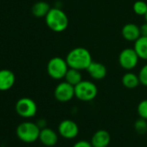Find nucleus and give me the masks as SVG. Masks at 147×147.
Listing matches in <instances>:
<instances>
[{"label":"nucleus","instance_id":"nucleus-1","mask_svg":"<svg viewBox=\"0 0 147 147\" xmlns=\"http://www.w3.org/2000/svg\"><path fill=\"white\" fill-rule=\"evenodd\" d=\"M67 65L71 68L84 70L88 67L93 61L91 53L85 48L77 47L68 52L66 57Z\"/></svg>","mask_w":147,"mask_h":147},{"label":"nucleus","instance_id":"nucleus-2","mask_svg":"<svg viewBox=\"0 0 147 147\" xmlns=\"http://www.w3.org/2000/svg\"><path fill=\"white\" fill-rule=\"evenodd\" d=\"M47 26L55 32H62L68 26V18L66 13L59 8H51L45 17Z\"/></svg>","mask_w":147,"mask_h":147},{"label":"nucleus","instance_id":"nucleus-3","mask_svg":"<svg viewBox=\"0 0 147 147\" xmlns=\"http://www.w3.org/2000/svg\"><path fill=\"white\" fill-rule=\"evenodd\" d=\"M41 129L36 123L33 122H23L19 124L16 129L17 137L23 142L30 144L39 139Z\"/></svg>","mask_w":147,"mask_h":147},{"label":"nucleus","instance_id":"nucleus-4","mask_svg":"<svg viewBox=\"0 0 147 147\" xmlns=\"http://www.w3.org/2000/svg\"><path fill=\"white\" fill-rule=\"evenodd\" d=\"M69 67L66 59L59 56L51 58L47 65V72L49 76L54 80H61L65 77Z\"/></svg>","mask_w":147,"mask_h":147},{"label":"nucleus","instance_id":"nucleus-5","mask_svg":"<svg viewBox=\"0 0 147 147\" xmlns=\"http://www.w3.org/2000/svg\"><path fill=\"white\" fill-rule=\"evenodd\" d=\"M76 97L82 101H91L98 94L97 86L90 81H82L75 86Z\"/></svg>","mask_w":147,"mask_h":147},{"label":"nucleus","instance_id":"nucleus-6","mask_svg":"<svg viewBox=\"0 0 147 147\" xmlns=\"http://www.w3.org/2000/svg\"><path fill=\"white\" fill-rule=\"evenodd\" d=\"M15 109L17 113L20 117L29 119L34 117L36 114L37 106L32 99L28 97H24L17 101Z\"/></svg>","mask_w":147,"mask_h":147},{"label":"nucleus","instance_id":"nucleus-7","mask_svg":"<svg viewBox=\"0 0 147 147\" xmlns=\"http://www.w3.org/2000/svg\"><path fill=\"white\" fill-rule=\"evenodd\" d=\"M139 56L134 49L126 48L123 49L119 55V63L122 68L125 70H131L138 63Z\"/></svg>","mask_w":147,"mask_h":147},{"label":"nucleus","instance_id":"nucleus-8","mask_svg":"<svg viewBox=\"0 0 147 147\" xmlns=\"http://www.w3.org/2000/svg\"><path fill=\"white\" fill-rule=\"evenodd\" d=\"M55 98L60 102H67L76 96L75 86L67 82L66 81L59 83L55 88Z\"/></svg>","mask_w":147,"mask_h":147},{"label":"nucleus","instance_id":"nucleus-9","mask_svg":"<svg viewBox=\"0 0 147 147\" xmlns=\"http://www.w3.org/2000/svg\"><path fill=\"white\" fill-rule=\"evenodd\" d=\"M59 135L66 139H73L79 133L78 125L71 119H64L58 125Z\"/></svg>","mask_w":147,"mask_h":147},{"label":"nucleus","instance_id":"nucleus-10","mask_svg":"<svg viewBox=\"0 0 147 147\" xmlns=\"http://www.w3.org/2000/svg\"><path fill=\"white\" fill-rule=\"evenodd\" d=\"M87 71L93 79L97 81L104 79L107 76V67L103 63L94 61L90 63V65L87 68Z\"/></svg>","mask_w":147,"mask_h":147},{"label":"nucleus","instance_id":"nucleus-11","mask_svg":"<svg viewBox=\"0 0 147 147\" xmlns=\"http://www.w3.org/2000/svg\"><path fill=\"white\" fill-rule=\"evenodd\" d=\"M40 142L45 146H54L57 144L58 141V134L51 128L45 127L41 129L39 134Z\"/></svg>","mask_w":147,"mask_h":147},{"label":"nucleus","instance_id":"nucleus-12","mask_svg":"<svg viewBox=\"0 0 147 147\" xmlns=\"http://www.w3.org/2000/svg\"><path fill=\"white\" fill-rule=\"evenodd\" d=\"M111 142L110 133L103 129L95 131L91 138L93 147H107Z\"/></svg>","mask_w":147,"mask_h":147},{"label":"nucleus","instance_id":"nucleus-13","mask_svg":"<svg viewBox=\"0 0 147 147\" xmlns=\"http://www.w3.org/2000/svg\"><path fill=\"white\" fill-rule=\"evenodd\" d=\"M15 83V75L9 69L0 70V91L11 89Z\"/></svg>","mask_w":147,"mask_h":147},{"label":"nucleus","instance_id":"nucleus-14","mask_svg":"<svg viewBox=\"0 0 147 147\" xmlns=\"http://www.w3.org/2000/svg\"><path fill=\"white\" fill-rule=\"evenodd\" d=\"M121 34L124 39L130 42H136L140 36V28L134 24H126L124 25L121 30Z\"/></svg>","mask_w":147,"mask_h":147},{"label":"nucleus","instance_id":"nucleus-15","mask_svg":"<svg viewBox=\"0 0 147 147\" xmlns=\"http://www.w3.org/2000/svg\"><path fill=\"white\" fill-rule=\"evenodd\" d=\"M122 84L125 88L128 89L136 88L140 84L138 76L131 72L125 73L122 77Z\"/></svg>","mask_w":147,"mask_h":147},{"label":"nucleus","instance_id":"nucleus-16","mask_svg":"<svg viewBox=\"0 0 147 147\" xmlns=\"http://www.w3.org/2000/svg\"><path fill=\"white\" fill-rule=\"evenodd\" d=\"M133 49L140 59L147 61V36H140L134 42Z\"/></svg>","mask_w":147,"mask_h":147},{"label":"nucleus","instance_id":"nucleus-17","mask_svg":"<svg viewBox=\"0 0 147 147\" xmlns=\"http://www.w3.org/2000/svg\"><path fill=\"white\" fill-rule=\"evenodd\" d=\"M50 9V5L47 2L39 1L32 6L31 11L36 18H45Z\"/></svg>","mask_w":147,"mask_h":147},{"label":"nucleus","instance_id":"nucleus-18","mask_svg":"<svg viewBox=\"0 0 147 147\" xmlns=\"http://www.w3.org/2000/svg\"><path fill=\"white\" fill-rule=\"evenodd\" d=\"M64 78L67 82H68L69 84L73 86H76L82 81L81 70H78L76 68H71V67H69L68 70L67 71V74Z\"/></svg>","mask_w":147,"mask_h":147},{"label":"nucleus","instance_id":"nucleus-19","mask_svg":"<svg viewBox=\"0 0 147 147\" xmlns=\"http://www.w3.org/2000/svg\"><path fill=\"white\" fill-rule=\"evenodd\" d=\"M133 11L138 16H144L147 12V4L144 1H136L133 4Z\"/></svg>","mask_w":147,"mask_h":147},{"label":"nucleus","instance_id":"nucleus-20","mask_svg":"<svg viewBox=\"0 0 147 147\" xmlns=\"http://www.w3.org/2000/svg\"><path fill=\"white\" fill-rule=\"evenodd\" d=\"M134 128L138 134L147 133V119L143 118L137 119L134 124Z\"/></svg>","mask_w":147,"mask_h":147},{"label":"nucleus","instance_id":"nucleus-21","mask_svg":"<svg viewBox=\"0 0 147 147\" xmlns=\"http://www.w3.org/2000/svg\"><path fill=\"white\" fill-rule=\"evenodd\" d=\"M137 111L140 118L147 119V100H144L139 102V104L138 105Z\"/></svg>","mask_w":147,"mask_h":147},{"label":"nucleus","instance_id":"nucleus-22","mask_svg":"<svg viewBox=\"0 0 147 147\" xmlns=\"http://www.w3.org/2000/svg\"><path fill=\"white\" fill-rule=\"evenodd\" d=\"M138 76L139 78L140 84L144 87H147V64H145L141 67Z\"/></svg>","mask_w":147,"mask_h":147},{"label":"nucleus","instance_id":"nucleus-23","mask_svg":"<svg viewBox=\"0 0 147 147\" xmlns=\"http://www.w3.org/2000/svg\"><path fill=\"white\" fill-rule=\"evenodd\" d=\"M73 147H93L91 142L87 141V140H80L76 142L75 144L73 145Z\"/></svg>","mask_w":147,"mask_h":147},{"label":"nucleus","instance_id":"nucleus-24","mask_svg":"<svg viewBox=\"0 0 147 147\" xmlns=\"http://www.w3.org/2000/svg\"><path fill=\"white\" fill-rule=\"evenodd\" d=\"M139 28H140L141 36H147V23L145 22V24H142Z\"/></svg>","mask_w":147,"mask_h":147},{"label":"nucleus","instance_id":"nucleus-25","mask_svg":"<svg viewBox=\"0 0 147 147\" xmlns=\"http://www.w3.org/2000/svg\"><path fill=\"white\" fill-rule=\"evenodd\" d=\"M36 124H37V125L39 126L40 129H42V128L47 127V126H46V121H45L44 119H39V120L37 121Z\"/></svg>","mask_w":147,"mask_h":147},{"label":"nucleus","instance_id":"nucleus-26","mask_svg":"<svg viewBox=\"0 0 147 147\" xmlns=\"http://www.w3.org/2000/svg\"><path fill=\"white\" fill-rule=\"evenodd\" d=\"M144 17V19H145V22L147 23V12H146V14H145Z\"/></svg>","mask_w":147,"mask_h":147}]
</instances>
